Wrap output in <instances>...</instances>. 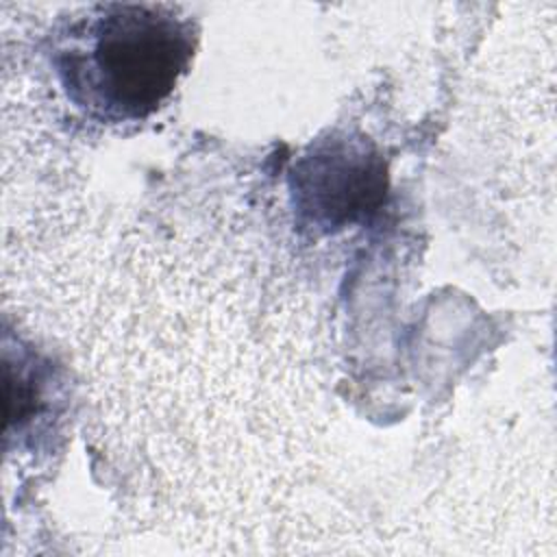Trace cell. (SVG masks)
I'll list each match as a JSON object with an SVG mask.
<instances>
[{
	"instance_id": "7a4b0ae2",
	"label": "cell",
	"mask_w": 557,
	"mask_h": 557,
	"mask_svg": "<svg viewBox=\"0 0 557 557\" xmlns=\"http://www.w3.org/2000/svg\"><path fill=\"white\" fill-rule=\"evenodd\" d=\"M385 194V165L363 139L331 137L302 157L292 174L298 218L333 233L374 211Z\"/></svg>"
},
{
	"instance_id": "6da1fadb",
	"label": "cell",
	"mask_w": 557,
	"mask_h": 557,
	"mask_svg": "<svg viewBox=\"0 0 557 557\" xmlns=\"http://www.w3.org/2000/svg\"><path fill=\"white\" fill-rule=\"evenodd\" d=\"M196 26L165 4H96L54 37L52 65L74 107L107 124L152 115L187 72Z\"/></svg>"
}]
</instances>
